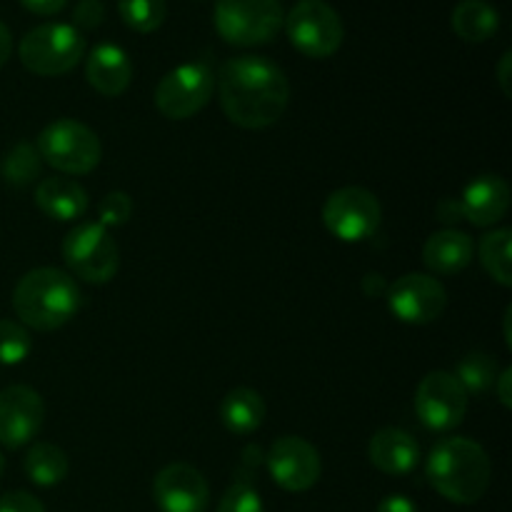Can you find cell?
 I'll list each match as a JSON object with an SVG mask.
<instances>
[{
  "label": "cell",
  "instance_id": "24",
  "mask_svg": "<svg viewBox=\"0 0 512 512\" xmlns=\"http://www.w3.org/2000/svg\"><path fill=\"white\" fill-rule=\"evenodd\" d=\"M510 228H498L483 235L480 240V263L488 270L490 278L503 288H512V253H510Z\"/></svg>",
  "mask_w": 512,
  "mask_h": 512
},
{
  "label": "cell",
  "instance_id": "11",
  "mask_svg": "<svg viewBox=\"0 0 512 512\" xmlns=\"http://www.w3.org/2000/svg\"><path fill=\"white\" fill-rule=\"evenodd\" d=\"M468 400L470 395L453 373L433 370L420 380L418 393H415V413L428 430L450 433L465 420Z\"/></svg>",
  "mask_w": 512,
  "mask_h": 512
},
{
  "label": "cell",
  "instance_id": "42",
  "mask_svg": "<svg viewBox=\"0 0 512 512\" xmlns=\"http://www.w3.org/2000/svg\"><path fill=\"white\" fill-rule=\"evenodd\" d=\"M3 473H5V458L3 453H0V478H3Z\"/></svg>",
  "mask_w": 512,
  "mask_h": 512
},
{
  "label": "cell",
  "instance_id": "36",
  "mask_svg": "<svg viewBox=\"0 0 512 512\" xmlns=\"http://www.w3.org/2000/svg\"><path fill=\"white\" fill-rule=\"evenodd\" d=\"M375 512H418V505L405 495H388V498L380 500Z\"/></svg>",
  "mask_w": 512,
  "mask_h": 512
},
{
  "label": "cell",
  "instance_id": "31",
  "mask_svg": "<svg viewBox=\"0 0 512 512\" xmlns=\"http://www.w3.org/2000/svg\"><path fill=\"white\" fill-rule=\"evenodd\" d=\"M105 20L103 0H78L73 8V28L95 30Z\"/></svg>",
  "mask_w": 512,
  "mask_h": 512
},
{
  "label": "cell",
  "instance_id": "19",
  "mask_svg": "<svg viewBox=\"0 0 512 512\" xmlns=\"http://www.w3.org/2000/svg\"><path fill=\"white\" fill-rule=\"evenodd\" d=\"M475 243L468 233L455 228H445L440 233H433L423 248L425 268L438 275H455L463 273L473 263Z\"/></svg>",
  "mask_w": 512,
  "mask_h": 512
},
{
  "label": "cell",
  "instance_id": "6",
  "mask_svg": "<svg viewBox=\"0 0 512 512\" xmlns=\"http://www.w3.org/2000/svg\"><path fill=\"white\" fill-rule=\"evenodd\" d=\"M35 148H38L40 160L65 175L90 173L98 168L100 158H103L98 135L88 125L73 118H60L45 125Z\"/></svg>",
  "mask_w": 512,
  "mask_h": 512
},
{
  "label": "cell",
  "instance_id": "7",
  "mask_svg": "<svg viewBox=\"0 0 512 512\" xmlns=\"http://www.w3.org/2000/svg\"><path fill=\"white\" fill-rule=\"evenodd\" d=\"M288 40L303 55L315 60L330 58L340 50L345 25L338 10L325 0H300L283 20Z\"/></svg>",
  "mask_w": 512,
  "mask_h": 512
},
{
  "label": "cell",
  "instance_id": "13",
  "mask_svg": "<svg viewBox=\"0 0 512 512\" xmlns=\"http://www.w3.org/2000/svg\"><path fill=\"white\" fill-rule=\"evenodd\" d=\"M263 460L275 483L288 493H305L318 483L323 473L320 453L300 435H283L275 440Z\"/></svg>",
  "mask_w": 512,
  "mask_h": 512
},
{
  "label": "cell",
  "instance_id": "35",
  "mask_svg": "<svg viewBox=\"0 0 512 512\" xmlns=\"http://www.w3.org/2000/svg\"><path fill=\"white\" fill-rule=\"evenodd\" d=\"M438 220L445 225H455L463 220V210H460V200L445 198L438 205Z\"/></svg>",
  "mask_w": 512,
  "mask_h": 512
},
{
  "label": "cell",
  "instance_id": "38",
  "mask_svg": "<svg viewBox=\"0 0 512 512\" xmlns=\"http://www.w3.org/2000/svg\"><path fill=\"white\" fill-rule=\"evenodd\" d=\"M510 68H512V53H503V58H500V65H498V80H500V88H503V93L512 95V88H510Z\"/></svg>",
  "mask_w": 512,
  "mask_h": 512
},
{
  "label": "cell",
  "instance_id": "27",
  "mask_svg": "<svg viewBox=\"0 0 512 512\" xmlns=\"http://www.w3.org/2000/svg\"><path fill=\"white\" fill-rule=\"evenodd\" d=\"M118 13L135 33H153L168 18V3L165 0H118Z\"/></svg>",
  "mask_w": 512,
  "mask_h": 512
},
{
  "label": "cell",
  "instance_id": "8",
  "mask_svg": "<svg viewBox=\"0 0 512 512\" xmlns=\"http://www.w3.org/2000/svg\"><path fill=\"white\" fill-rule=\"evenodd\" d=\"M63 258L70 273L93 285L110 283L120 265L118 245L100 223L75 225L63 240Z\"/></svg>",
  "mask_w": 512,
  "mask_h": 512
},
{
  "label": "cell",
  "instance_id": "3",
  "mask_svg": "<svg viewBox=\"0 0 512 512\" xmlns=\"http://www.w3.org/2000/svg\"><path fill=\"white\" fill-rule=\"evenodd\" d=\"M80 308V288L65 270L35 268L18 280L13 310L20 323L48 333L63 328Z\"/></svg>",
  "mask_w": 512,
  "mask_h": 512
},
{
  "label": "cell",
  "instance_id": "26",
  "mask_svg": "<svg viewBox=\"0 0 512 512\" xmlns=\"http://www.w3.org/2000/svg\"><path fill=\"white\" fill-rule=\"evenodd\" d=\"M40 168H43V160H40L38 148L30 143H18L13 150H8L0 170H3L5 183L13 188H25L35 178H40Z\"/></svg>",
  "mask_w": 512,
  "mask_h": 512
},
{
  "label": "cell",
  "instance_id": "1",
  "mask_svg": "<svg viewBox=\"0 0 512 512\" xmlns=\"http://www.w3.org/2000/svg\"><path fill=\"white\" fill-rule=\"evenodd\" d=\"M220 108L225 118L245 130L270 128L290 103V83L278 63L263 55L225 60L218 73Z\"/></svg>",
  "mask_w": 512,
  "mask_h": 512
},
{
  "label": "cell",
  "instance_id": "18",
  "mask_svg": "<svg viewBox=\"0 0 512 512\" xmlns=\"http://www.w3.org/2000/svg\"><path fill=\"white\" fill-rule=\"evenodd\" d=\"M368 458L373 468L385 475H408L418 468L420 448L410 433L400 428H383L370 438Z\"/></svg>",
  "mask_w": 512,
  "mask_h": 512
},
{
  "label": "cell",
  "instance_id": "20",
  "mask_svg": "<svg viewBox=\"0 0 512 512\" xmlns=\"http://www.w3.org/2000/svg\"><path fill=\"white\" fill-rule=\"evenodd\" d=\"M35 203L48 218L60 223H73L88 210V193L70 178H45L35 188Z\"/></svg>",
  "mask_w": 512,
  "mask_h": 512
},
{
  "label": "cell",
  "instance_id": "41",
  "mask_svg": "<svg viewBox=\"0 0 512 512\" xmlns=\"http://www.w3.org/2000/svg\"><path fill=\"white\" fill-rule=\"evenodd\" d=\"M510 318H512V308L505 310V343H508V348H512V338H510Z\"/></svg>",
  "mask_w": 512,
  "mask_h": 512
},
{
  "label": "cell",
  "instance_id": "17",
  "mask_svg": "<svg viewBox=\"0 0 512 512\" xmlns=\"http://www.w3.org/2000/svg\"><path fill=\"white\" fill-rule=\"evenodd\" d=\"M85 80L95 93L118 98L133 80V63L120 45L100 43L85 58Z\"/></svg>",
  "mask_w": 512,
  "mask_h": 512
},
{
  "label": "cell",
  "instance_id": "30",
  "mask_svg": "<svg viewBox=\"0 0 512 512\" xmlns=\"http://www.w3.org/2000/svg\"><path fill=\"white\" fill-rule=\"evenodd\" d=\"M133 215V200L123 190H113L98 203V223L103 228H120Z\"/></svg>",
  "mask_w": 512,
  "mask_h": 512
},
{
  "label": "cell",
  "instance_id": "29",
  "mask_svg": "<svg viewBox=\"0 0 512 512\" xmlns=\"http://www.w3.org/2000/svg\"><path fill=\"white\" fill-rule=\"evenodd\" d=\"M215 512H265L263 498L248 480H235L220 498Z\"/></svg>",
  "mask_w": 512,
  "mask_h": 512
},
{
  "label": "cell",
  "instance_id": "25",
  "mask_svg": "<svg viewBox=\"0 0 512 512\" xmlns=\"http://www.w3.org/2000/svg\"><path fill=\"white\" fill-rule=\"evenodd\" d=\"M453 375L458 378V383L463 385L468 395H485L495 388L500 368L495 363V358H490V355L470 353L460 360L458 370Z\"/></svg>",
  "mask_w": 512,
  "mask_h": 512
},
{
  "label": "cell",
  "instance_id": "10",
  "mask_svg": "<svg viewBox=\"0 0 512 512\" xmlns=\"http://www.w3.org/2000/svg\"><path fill=\"white\" fill-rule=\"evenodd\" d=\"M383 220L375 193L358 185H348L328 195L323 205V223L343 243H363L373 238Z\"/></svg>",
  "mask_w": 512,
  "mask_h": 512
},
{
  "label": "cell",
  "instance_id": "23",
  "mask_svg": "<svg viewBox=\"0 0 512 512\" xmlns=\"http://www.w3.org/2000/svg\"><path fill=\"white\" fill-rule=\"evenodd\" d=\"M25 475L38 488H53V485L63 483L68 478V455L53 443H35L33 448L25 453L23 460Z\"/></svg>",
  "mask_w": 512,
  "mask_h": 512
},
{
  "label": "cell",
  "instance_id": "2",
  "mask_svg": "<svg viewBox=\"0 0 512 512\" xmlns=\"http://www.w3.org/2000/svg\"><path fill=\"white\" fill-rule=\"evenodd\" d=\"M428 483L455 505H473L488 493L493 465L480 443L470 438H443L433 445L425 463Z\"/></svg>",
  "mask_w": 512,
  "mask_h": 512
},
{
  "label": "cell",
  "instance_id": "14",
  "mask_svg": "<svg viewBox=\"0 0 512 512\" xmlns=\"http://www.w3.org/2000/svg\"><path fill=\"white\" fill-rule=\"evenodd\" d=\"M45 403L38 390L28 385H10L0 390V445L15 450L28 445L40 433Z\"/></svg>",
  "mask_w": 512,
  "mask_h": 512
},
{
  "label": "cell",
  "instance_id": "32",
  "mask_svg": "<svg viewBox=\"0 0 512 512\" xmlns=\"http://www.w3.org/2000/svg\"><path fill=\"white\" fill-rule=\"evenodd\" d=\"M0 512H45V508L35 495L15 490V493H5L0 498Z\"/></svg>",
  "mask_w": 512,
  "mask_h": 512
},
{
  "label": "cell",
  "instance_id": "39",
  "mask_svg": "<svg viewBox=\"0 0 512 512\" xmlns=\"http://www.w3.org/2000/svg\"><path fill=\"white\" fill-rule=\"evenodd\" d=\"M10 53H13V35H10L8 25L0 20V68H3L5 63H8Z\"/></svg>",
  "mask_w": 512,
  "mask_h": 512
},
{
  "label": "cell",
  "instance_id": "15",
  "mask_svg": "<svg viewBox=\"0 0 512 512\" xmlns=\"http://www.w3.org/2000/svg\"><path fill=\"white\" fill-rule=\"evenodd\" d=\"M153 500L160 512H205L210 488L205 475L188 463H170L155 475Z\"/></svg>",
  "mask_w": 512,
  "mask_h": 512
},
{
  "label": "cell",
  "instance_id": "28",
  "mask_svg": "<svg viewBox=\"0 0 512 512\" xmlns=\"http://www.w3.org/2000/svg\"><path fill=\"white\" fill-rule=\"evenodd\" d=\"M33 350V338L25 325L13 320H0V365H18Z\"/></svg>",
  "mask_w": 512,
  "mask_h": 512
},
{
  "label": "cell",
  "instance_id": "12",
  "mask_svg": "<svg viewBox=\"0 0 512 512\" xmlns=\"http://www.w3.org/2000/svg\"><path fill=\"white\" fill-rule=\"evenodd\" d=\"M385 298H388L390 313L400 323L408 325L435 323L448 305V293H445L443 283L433 275L423 273H408L398 278L393 285H388Z\"/></svg>",
  "mask_w": 512,
  "mask_h": 512
},
{
  "label": "cell",
  "instance_id": "21",
  "mask_svg": "<svg viewBox=\"0 0 512 512\" xmlns=\"http://www.w3.org/2000/svg\"><path fill=\"white\" fill-rule=\"evenodd\" d=\"M268 408L258 390L253 388H233L223 398L220 405V420L233 435H253L263 425Z\"/></svg>",
  "mask_w": 512,
  "mask_h": 512
},
{
  "label": "cell",
  "instance_id": "40",
  "mask_svg": "<svg viewBox=\"0 0 512 512\" xmlns=\"http://www.w3.org/2000/svg\"><path fill=\"white\" fill-rule=\"evenodd\" d=\"M363 288H365V293H373V295H380L383 293V290H388V285L383 283V278H380L378 273H370V275H365V280H363Z\"/></svg>",
  "mask_w": 512,
  "mask_h": 512
},
{
  "label": "cell",
  "instance_id": "4",
  "mask_svg": "<svg viewBox=\"0 0 512 512\" xmlns=\"http://www.w3.org/2000/svg\"><path fill=\"white\" fill-rule=\"evenodd\" d=\"M215 30L238 48L265 45L283 30L280 0H215Z\"/></svg>",
  "mask_w": 512,
  "mask_h": 512
},
{
  "label": "cell",
  "instance_id": "34",
  "mask_svg": "<svg viewBox=\"0 0 512 512\" xmlns=\"http://www.w3.org/2000/svg\"><path fill=\"white\" fill-rule=\"evenodd\" d=\"M20 3L35 15H58L68 5V0H20Z\"/></svg>",
  "mask_w": 512,
  "mask_h": 512
},
{
  "label": "cell",
  "instance_id": "37",
  "mask_svg": "<svg viewBox=\"0 0 512 512\" xmlns=\"http://www.w3.org/2000/svg\"><path fill=\"white\" fill-rule=\"evenodd\" d=\"M510 383H512V368L500 370L498 380H495V393H498L503 408H512V395H510Z\"/></svg>",
  "mask_w": 512,
  "mask_h": 512
},
{
  "label": "cell",
  "instance_id": "16",
  "mask_svg": "<svg viewBox=\"0 0 512 512\" xmlns=\"http://www.w3.org/2000/svg\"><path fill=\"white\" fill-rule=\"evenodd\" d=\"M463 220L475 228H490L510 210V185L500 175H480L465 185L460 195Z\"/></svg>",
  "mask_w": 512,
  "mask_h": 512
},
{
  "label": "cell",
  "instance_id": "5",
  "mask_svg": "<svg viewBox=\"0 0 512 512\" xmlns=\"http://www.w3.org/2000/svg\"><path fill=\"white\" fill-rule=\"evenodd\" d=\"M20 63L35 75H65L85 55V38L70 23H45L28 30L18 45Z\"/></svg>",
  "mask_w": 512,
  "mask_h": 512
},
{
  "label": "cell",
  "instance_id": "9",
  "mask_svg": "<svg viewBox=\"0 0 512 512\" xmlns=\"http://www.w3.org/2000/svg\"><path fill=\"white\" fill-rule=\"evenodd\" d=\"M215 75L208 63L195 60L165 73L155 88V105L168 120H188L210 103Z\"/></svg>",
  "mask_w": 512,
  "mask_h": 512
},
{
  "label": "cell",
  "instance_id": "22",
  "mask_svg": "<svg viewBox=\"0 0 512 512\" xmlns=\"http://www.w3.org/2000/svg\"><path fill=\"white\" fill-rule=\"evenodd\" d=\"M450 25L465 43H485L500 30V13L488 0H460L450 15Z\"/></svg>",
  "mask_w": 512,
  "mask_h": 512
},
{
  "label": "cell",
  "instance_id": "33",
  "mask_svg": "<svg viewBox=\"0 0 512 512\" xmlns=\"http://www.w3.org/2000/svg\"><path fill=\"white\" fill-rule=\"evenodd\" d=\"M260 463H263V453H260V448H245L243 453V463H240V470H238V480H248V483H253V475L255 470L260 468Z\"/></svg>",
  "mask_w": 512,
  "mask_h": 512
}]
</instances>
